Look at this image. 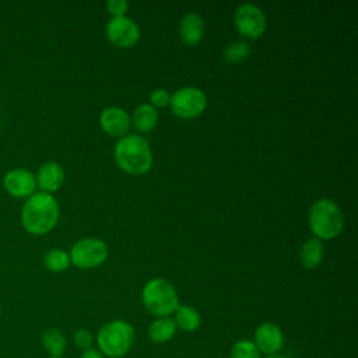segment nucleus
Returning <instances> with one entry per match:
<instances>
[{"label":"nucleus","instance_id":"nucleus-1","mask_svg":"<svg viewBox=\"0 0 358 358\" xmlns=\"http://www.w3.org/2000/svg\"><path fill=\"white\" fill-rule=\"evenodd\" d=\"M59 220V204L50 193L38 192L27 199L21 210V224L32 235L48 234Z\"/></svg>","mask_w":358,"mask_h":358},{"label":"nucleus","instance_id":"nucleus-2","mask_svg":"<svg viewBox=\"0 0 358 358\" xmlns=\"http://www.w3.org/2000/svg\"><path fill=\"white\" fill-rule=\"evenodd\" d=\"M134 329L130 323L116 319L105 323L96 333L98 351L103 357L123 358L134 344Z\"/></svg>","mask_w":358,"mask_h":358},{"label":"nucleus","instance_id":"nucleus-3","mask_svg":"<svg viewBox=\"0 0 358 358\" xmlns=\"http://www.w3.org/2000/svg\"><path fill=\"white\" fill-rule=\"evenodd\" d=\"M115 159L123 171L140 175L151 168L152 154L144 137L129 134L120 138L116 144Z\"/></svg>","mask_w":358,"mask_h":358},{"label":"nucleus","instance_id":"nucleus-4","mask_svg":"<svg viewBox=\"0 0 358 358\" xmlns=\"http://www.w3.org/2000/svg\"><path fill=\"white\" fill-rule=\"evenodd\" d=\"M143 305L155 317H165L175 312L179 305L175 287L162 278L150 280L141 292Z\"/></svg>","mask_w":358,"mask_h":358},{"label":"nucleus","instance_id":"nucleus-5","mask_svg":"<svg viewBox=\"0 0 358 358\" xmlns=\"http://www.w3.org/2000/svg\"><path fill=\"white\" fill-rule=\"evenodd\" d=\"M343 213L330 199L317 200L309 211V227L320 239L337 236L343 228Z\"/></svg>","mask_w":358,"mask_h":358},{"label":"nucleus","instance_id":"nucleus-6","mask_svg":"<svg viewBox=\"0 0 358 358\" xmlns=\"http://www.w3.org/2000/svg\"><path fill=\"white\" fill-rule=\"evenodd\" d=\"M169 103L176 116L192 119L203 113L207 105V98L201 90L196 87H185L171 95Z\"/></svg>","mask_w":358,"mask_h":358},{"label":"nucleus","instance_id":"nucleus-7","mask_svg":"<svg viewBox=\"0 0 358 358\" xmlns=\"http://www.w3.org/2000/svg\"><path fill=\"white\" fill-rule=\"evenodd\" d=\"M108 249L105 242L96 238L77 241L70 250V260L80 268H92L105 262Z\"/></svg>","mask_w":358,"mask_h":358},{"label":"nucleus","instance_id":"nucleus-8","mask_svg":"<svg viewBox=\"0 0 358 358\" xmlns=\"http://www.w3.org/2000/svg\"><path fill=\"white\" fill-rule=\"evenodd\" d=\"M235 27L248 38H259L266 29V15L263 11L250 3L241 4L235 11Z\"/></svg>","mask_w":358,"mask_h":358},{"label":"nucleus","instance_id":"nucleus-9","mask_svg":"<svg viewBox=\"0 0 358 358\" xmlns=\"http://www.w3.org/2000/svg\"><path fill=\"white\" fill-rule=\"evenodd\" d=\"M4 190L18 199H28L35 193L36 179L35 175L25 168H13L3 176Z\"/></svg>","mask_w":358,"mask_h":358},{"label":"nucleus","instance_id":"nucleus-10","mask_svg":"<svg viewBox=\"0 0 358 358\" xmlns=\"http://www.w3.org/2000/svg\"><path fill=\"white\" fill-rule=\"evenodd\" d=\"M108 39L119 48H130L140 38L138 25L127 17H113L106 25Z\"/></svg>","mask_w":358,"mask_h":358},{"label":"nucleus","instance_id":"nucleus-11","mask_svg":"<svg viewBox=\"0 0 358 358\" xmlns=\"http://www.w3.org/2000/svg\"><path fill=\"white\" fill-rule=\"evenodd\" d=\"M252 341L260 354H266V357L278 354L284 345V334L277 324L264 322L256 327Z\"/></svg>","mask_w":358,"mask_h":358},{"label":"nucleus","instance_id":"nucleus-12","mask_svg":"<svg viewBox=\"0 0 358 358\" xmlns=\"http://www.w3.org/2000/svg\"><path fill=\"white\" fill-rule=\"evenodd\" d=\"M102 129L110 136H123L130 129V117L122 108L109 106L102 110L99 117Z\"/></svg>","mask_w":358,"mask_h":358},{"label":"nucleus","instance_id":"nucleus-13","mask_svg":"<svg viewBox=\"0 0 358 358\" xmlns=\"http://www.w3.org/2000/svg\"><path fill=\"white\" fill-rule=\"evenodd\" d=\"M35 179L36 186H39L45 193H52L56 192L63 185L64 171L57 162L49 161L41 165Z\"/></svg>","mask_w":358,"mask_h":358},{"label":"nucleus","instance_id":"nucleus-14","mask_svg":"<svg viewBox=\"0 0 358 358\" xmlns=\"http://www.w3.org/2000/svg\"><path fill=\"white\" fill-rule=\"evenodd\" d=\"M203 18L196 13H187L179 24V35L186 45L194 46L203 38Z\"/></svg>","mask_w":358,"mask_h":358},{"label":"nucleus","instance_id":"nucleus-15","mask_svg":"<svg viewBox=\"0 0 358 358\" xmlns=\"http://www.w3.org/2000/svg\"><path fill=\"white\" fill-rule=\"evenodd\" d=\"M178 327L172 317H157L148 326V337L155 344H164L173 338Z\"/></svg>","mask_w":358,"mask_h":358},{"label":"nucleus","instance_id":"nucleus-16","mask_svg":"<svg viewBox=\"0 0 358 358\" xmlns=\"http://www.w3.org/2000/svg\"><path fill=\"white\" fill-rule=\"evenodd\" d=\"M41 343L49 357H63L67 348L66 336L56 327L46 329L41 336Z\"/></svg>","mask_w":358,"mask_h":358},{"label":"nucleus","instance_id":"nucleus-17","mask_svg":"<svg viewBox=\"0 0 358 358\" xmlns=\"http://www.w3.org/2000/svg\"><path fill=\"white\" fill-rule=\"evenodd\" d=\"M175 324L179 327L182 331H196L201 323V317L199 312L189 306V305H178L175 309Z\"/></svg>","mask_w":358,"mask_h":358},{"label":"nucleus","instance_id":"nucleus-18","mask_svg":"<svg viewBox=\"0 0 358 358\" xmlns=\"http://www.w3.org/2000/svg\"><path fill=\"white\" fill-rule=\"evenodd\" d=\"M157 122H158V113L152 105L143 103L133 113V124L141 133H147L152 130Z\"/></svg>","mask_w":358,"mask_h":358},{"label":"nucleus","instance_id":"nucleus-19","mask_svg":"<svg viewBox=\"0 0 358 358\" xmlns=\"http://www.w3.org/2000/svg\"><path fill=\"white\" fill-rule=\"evenodd\" d=\"M323 259V245L319 239L306 241L301 249V262L306 268H315Z\"/></svg>","mask_w":358,"mask_h":358},{"label":"nucleus","instance_id":"nucleus-20","mask_svg":"<svg viewBox=\"0 0 358 358\" xmlns=\"http://www.w3.org/2000/svg\"><path fill=\"white\" fill-rule=\"evenodd\" d=\"M43 264L49 271L60 273L70 266V256L62 249H52L45 255Z\"/></svg>","mask_w":358,"mask_h":358},{"label":"nucleus","instance_id":"nucleus-21","mask_svg":"<svg viewBox=\"0 0 358 358\" xmlns=\"http://www.w3.org/2000/svg\"><path fill=\"white\" fill-rule=\"evenodd\" d=\"M229 357L231 358H262V354L252 340H239L232 345Z\"/></svg>","mask_w":358,"mask_h":358},{"label":"nucleus","instance_id":"nucleus-22","mask_svg":"<svg viewBox=\"0 0 358 358\" xmlns=\"http://www.w3.org/2000/svg\"><path fill=\"white\" fill-rule=\"evenodd\" d=\"M250 53V48L245 42H232L227 45V48L222 52V56L229 63H238L243 59H246Z\"/></svg>","mask_w":358,"mask_h":358},{"label":"nucleus","instance_id":"nucleus-23","mask_svg":"<svg viewBox=\"0 0 358 358\" xmlns=\"http://www.w3.org/2000/svg\"><path fill=\"white\" fill-rule=\"evenodd\" d=\"M73 343L77 348L85 351L88 348H92V343H94V336L91 334L90 330L87 329H78L76 330V333L73 334Z\"/></svg>","mask_w":358,"mask_h":358},{"label":"nucleus","instance_id":"nucleus-24","mask_svg":"<svg viewBox=\"0 0 358 358\" xmlns=\"http://www.w3.org/2000/svg\"><path fill=\"white\" fill-rule=\"evenodd\" d=\"M169 99H171V95L164 88H158V90H154L150 95V101H151V105L155 108H164L169 103Z\"/></svg>","mask_w":358,"mask_h":358},{"label":"nucleus","instance_id":"nucleus-25","mask_svg":"<svg viewBox=\"0 0 358 358\" xmlns=\"http://www.w3.org/2000/svg\"><path fill=\"white\" fill-rule=\"evenodd\" d=\"M108 11L115 17H123L129 8V3L126 0H109L106 3Z\"/></svg>","mask_w":358,"mask_h":358},{"label":"nucleus","instance_id":"nucleus-26","mask_svg":"<svg viewBox=\"0 0 358 358\" xmlns=\"http://www.w3.org/2000/svg\"><path fill=\"white\" fill-rule=\"evenodd\" d=\"M80 358H105L96 348H88L81 352Z\"/></svg>","mask_w":358,"mask_h":358},{"label":"nucleus","instance_id":"nucleus-27","mask_svg":"<svg viewBox=\"0 0 358 358\" xmlns=\"http://www.w3.org/2000/svg\"><path fill=\"white\" fill-rule=\"evenodd\" d=\"M266 358H287V357H284L281 354H274V355H267Z\"/></svg>","mask_w":358,"mask_h":358},{"label":"nucleus","instance_id":"nucleus-28","mask_svg":"<svg viewBox=\"0 0 358 358\" xmlns=\"http://www.w3.org/2000/svg\"><path fill=\"white\" fill-rule=\"evenodd\" d=\"M49 358H63V357H49Z\"/></svg>","mask_w":358,"mask_h":358}]
</instances>
